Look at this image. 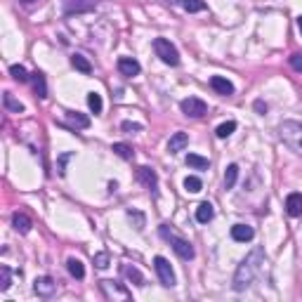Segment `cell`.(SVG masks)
<instances>
[{
	"instance_id": "obj_1",
	"label": "cell",
	"mask_w": 302,
	"mask_h": 302,
	"mask_svg": "<svg viewBox=\"0 0 302 302\" xmlns=\"http://www.w3.org/2000/svg\"><path fill=\"white\" fill-rule=\"evenodd\" d=\"M262 265H265V250H262V248H255L250 255H246V260H243L239 265V269H236L234 290H246L248 286L255 281V276L260 274Z\"/></svg>"
},
{
	"instance_id": "obj_2",
	"label": "cell",
	"mask_w": 302,
	"mask_h": 302,
	"mask_svg": "<svg viewBox=\"0 0 302 302\" xmlns=\"http://www.w3.org/2000/svg\"><path fill=\"white\" fill-rule=\"evenodd\" d=\"M278 137L284 140V144L295 151V154H302V123L297 121H284L278 125Z\"/></svg>"
},
{
	"instance_id": "obj_3",
	"label": "cell",
	"mask_w": 302,
	"mask_h": 302,
	"mask_svg": "<svg viewBox=\"0 0 302 302\" xmlns=\"http://www.w3.org/2000/svg\"><path fill=\"white\" fill-rule=\"evenodd\" d=\"M158 231H160V236H163V239H166L168 243L173 246V250H175V253H177L182 260H194V255H196V253H194V246H191L187 239H182L179 234H175V231L168 227V224H160Z\"/></svg>"
},
{
	"instance_id": "obj_4",
	"label": "cell",
	"mask_w": 302,
	"mask_h": 302,
	"mask_svg": "<svg viewBox=\"0 0 302 302\" xmlns=\"http://www.w3.org/2000/svg\"><path fill=\"white\" fill-rule=\"evenodd\" d=\"M154 50H156V55H158V59L163 64H168V66H177L179 64V52L170 40H166V38H156Z\"/></svg>"
},
{
	"instance_id": "obj_5",
	"label": "cell",
	"mask_w": 302,
	"mask_h": 302,
	"mask_svg": "<svg viewBox=\"0 0 302 302\" xmlns=\"http://www.w3.org/2000/svg\"><path fill=\"white\" fill-rule=\"evenodd\" d=\"M182 113L189 118H203L208 113V106H205L203 99H196V97H187L182 99V104H179Z\"/></svg>"
},
{
	"instance_id": "obj_6",
	"label": "cell",
	"mask_w": 302,
	"mask_h": 302,
	"mask_svg": "<svg viewBox=\"0 0 302 302\" xmlns=\"http://www.w3.org/2000/svg\"><path fill=\"white\" fill-rule=\"evenodd\" d=\"M154 269H156V274H158L160 284L166 286V288H173L175 286V271H173V267H170V262L158 255V258L154 260Z\"/></svg>"
},
{
	"instance_id": "obj_7",
	"label": "cell",
	"mask_w": 302,
	"mask_h": 302,
	"mask_svg": "<svg viewBox=\"0 0 302 302\" xmlns=\"http://www.w3.org/2000/svg\"><path fill=\"white\" fill-rule=\"evenodd\" d=\"M33 290H36V295H40V297L55 295V290H57L55 278L52 276H38L36 281H33Z\"/></svg>"
},
{
	"instance_id": "obj_8",
	"label": "cell",
	"mask_w": 302,
	"mask_h": 302,
	"mask_svg": "<svg viewBox=\"0 0 302 302\" xmlns=\"http://www.w3.org/2000/svg\"><path fill=\"white\" fill-rule=\"evenodd\" d=\"M137 179H140V182H142V184L147 187L151 194H156V187H158V177H156V170H154V168H147V166L137 168Z\"/></svg>"
},
{
	"instance_id": "obj_9",
	"label": "cell",
	"mask_w": 302,
	"mask_h": 302,
	"mask_svg": "<svg viewBox=\"0 0 302 302\" xmlns=\"http://www.w3.org/2000/svg\"><path fill=\"white\" fill-rule=\"evenodd\" d=\"M118 71L123 76H128V78H132V76H137L142 71V66H140V62L132 59V57H121V59H118Z\"/></svg>"
},
{
	"instance_id": "obj_10",
	"label": "cell",
	"mask_w": 302,
	"mask_h": 302,
	"mask_svg": "<svg viewBox=\"0 0 302 302\" xmlns=\"http://www.w3.org/2000/svg\"><path fill=\"white\" fill-rule=\"evenodd\" d=\"M210 87H213L217 95H227V97L234 95V85H231L224 76H213V78H210Z\"/></svg>"
},
{
	"instance_id": "obj_11",
	"label": "cell",
	"mask_w": 302,
	"mask_h": 302,
	"mask_svg": "<svg viewBox=\"0 0 302 302\" xmlns=\"http://www.w3.org/2000/svg\"><path fill=\"white\" fill-rule=\"evenodd\" d=\"M102 290H104L106 297H121V300H130V293L125 288H121V286H116L113 281H102Z\"/></svg>"
},
{
	"instance_id": "obj_12",
	"label": "cell",
	"mask_w": 302,
	"mask_h": 302,
	"mask_svg": "<svg viewBox=\"0 0 302 302\" xmlns=\"http://www.w3.org/2000/svg\"><path fill=\"white\" fill-rule=\"evenodd\" d=\"M255 231L253 227H248V224H234L231 227V239L239 241V243H246V241H253Z\"/></svg>"
},
{
	"instance_id": "obj_13",
	"label": "cell",
	"mask_w": 302,
	"mask_h": 302,
	"mask_svg": "<svg viewBox=\"0 0 302 302\" xmlns=\"http://www.w3.org/2000/svg\"><path fill=\"white\" fill-rule=\"evenodd\" d=\"M97 5V0H64L66 12H87Z\"/></svg>"
},
{
	"instance_id": "obj_14",
	"label": "cell",
	"mask_w": 302,
	"mask_h": 302,
	"mask_svg": "<svg viewBox=\"0 0 302 302\" xmlns=\"http://www.w3.org/2000/svg\"><path fill=\"white\" fill-rule=\"evenodd\" d=\"M286 210H288L290 217H300L302 215V194H288L286 198Z\"/></svg>"
},
{
	"instance_id": "obj_15",
	"label": "cell",
	"mask_w": 302,
	"mask_h": 302,
	"mask_svg": "<svg viewBox=\"0 0 302 302\" xmlns=\"http://www.w3.org/2000/svg\"><path fill=\"white\" fill-rule=\"evenodd\" d=\"M187 144H189V135H187V132H175V135L170 137V142H168V151H170V154H177Z\"/></svg>"
},
{
	"instance_id": "obj_16",
	"label": "cell",
	"mask_w": 302,
	"mask_h": 302,
	"mask_svg": "<svg viewBox=\"0 0 302 302\" xmlns=\"http://www.w3.org/2000/svg\"><path fill=\"white\" fill-rule=\"evenodd\" d=\"M213 217H215V208H213V203H208V201L198 203V208H196V220H198V222L208 224Z\"/></svg>"
},
{
	"instance_id": "obj_17",
	"label": "cell",
	"mask_w": 302,
	"mask_h": 302,
	"mask_svg": "<svg viewBox=\"0 0 302 302\" xmlns=\"http://www.w3.org/2000/svg\"><path fill=\"white\" fill-rule=\"evenodd\" d=\"M31 83H33V92H36L38 99H45L48 97V85H45V76L40 71L31 74Z\"/></svg>"
},
{
	"instance_id": "obj_18",
	"label": "cell",
	"mask_w": 302,
	"mask_h": 302,
	"mask_svg": "<svg viewBox=\"0 0 302 302\" xmlns=\"http://www.w3.org/2000/svg\"><path fill=\"white\" fill-rule=\"evenodd\" d=\"M12 227H14V231H19V234H29V229H31V220H29L24 213H14V215H12Z\"/></svg>"
},
{
	"instance_id": "obj_19",
	"label": "cell",
	"mask_w": 302,
	"mask_h": 302,
	"mask_svg": "<svg viewBox=\"0 0 302 302\" xmlns=\"http://www.w3.org/2000/svg\"><path fill=\"white\" fill-rule=\"evenodd\" d=\"M66 123L71 125V128H80V130H85L87 125H90V118L83 116V113L78 111H68L66 113Z\"/></svg>"
},
{
	"instance_id": "obj_20",
	"label": "cell",
	"mask_w": 302,
	"mask_h": 302,
	"mask_svg": "<svg viewBox=\"0 0 302 302\" xmlns=\"http://www.w3.org/2000/svg\"><path fill=\"white\" fill-rule=\"evenodd\" d=\"M121 271H123V276H125V278H130V281H132L135 286H144V276L140 274V269H137V267H132V265H123V267H121Z\"/></svg>"
},
{
	"instance_id": "obj_21",
	"label": "cell",
	"mask_w": 302,
	"mask_h": 302,
	"mask_svg": "<svg viewBox=\"0 0 302 302\" xmlns=\"http://www.w3.org/2000/svg\"><path fill=\"white\" fill-rule=\"evenodd\" d=\"M66 269H68V274H71L74 278H83V276H85V267H83V262L76 260V258H68Z\"/></svg>"
},
{
	"instance_id": "obj_22",
	"label": "cell",
	"mask_w": 302,
	"mask_h": 302,
	"mask_svg": "<svg viewBox=\"0 0 302 302\" xmlns=\"http://www.w3.org/2000/svg\"><path fill=\"white\" fill-rule=\"evenodd\" d=\"M111 151H113L116 156H121L123 160H132V158H135V151H132V147H128V144H123V142L113 144Z\"/></svg>"
},
{
	"instance_id": "obj_23",
	"label": "cell",
	"mask_w": 302,
	"mask_h": 302,
	"mask_svg": "<svg viewBox=\"0 0 302 302\" xmlns=\"http://www.w3.org/2000/svg\"><path fill=\"white\" fill-rule=\"evenodd\" d=\"M71 64H74V66L78 68L80 74H85V76H87V74H92V66H90V62H87L85 57L74 55V57H71Z\"/></svg>"
},
{
	"instance_id": "obj_24",
	"label": "cell",
	"mask_w": 302,
	"mask_h": 302,
	"mask_svg": "<svg viewBox=\"0 0 302 302\" xmlns=\"http://www.w3.org/2000/svg\"><path fill=\"white\" fill-rule=\"evenodd\" d=\"M236 177H239V166H231L227 168V173H224V189H231L236 184Z\"/></svg>"
},
{
	"instance_id": "obj_25",
	"label": "cell",
	"mask_w": 302,
	"mask_h": 302,
	"mask_svg": "<svg viewBox=\"0 0 302 302\" xmlns=\"http://www.w3.org/2000/svg\"><path fill=\"white\" fill-rule=\"evenodd\" d=\"M10 76H12L14 80H19V83H26V80L31 78V76L26 74V68L21 66V64H12V66H10Z\"/></svg>"
},
{
	"instance_id": "obj_26",
	"label": "cell",
	"mask_w": 302,
	"mask_h": 302,
	"mask_svg": "<svg viewBox=\"0 0 302 302\" xmlns=\"http://www.w3.org/2000/svg\"><path fill=\"white\" fill-rule=\"evenodd\" d=\"M184 189L189 191V194H198V191L203 189V182L198 177H194V175H189V177L184 179Z\"/></svg>"
},
{
	"instance_id": "obj_27",
	"label": "cell",
	"mask_w": 302,
	"mask_h": 302,
	"mask_svg": "<svg viewBox=\"0 0 302 302\" xmlns=\"http://www.w3.org/2000/svg\"><path fill=\"white\" fill-rule=\"evenodd\" d=\"M3 102H5V106L10 109V111H14V113H21V111H24V104H21V102H17V99H14L10 92H5Z\"/></svg>"
},
{
	"instance_id": "obj_28",
	"label": "cell",
	"mask_w": 302,
	"mask_h": 302,
	"mask_svg": "<svg viewBox=\"0 0 302 302\" xmlns=\"http://www.w3.org/2000/svg\"><path fill=\"white\" fill-rule=\"evenodd\" d=\"M187 166L196 168V170H205V168H208V158H201V156H196V154H189L187 156Z\"/></svg>"
},
{
	"instance_id": "obj_29",
	"label": "cell",
	"mask_w": 302,
	"mask_h": 302,
	"mask_svg": "<svg viewBox=\"0 0 302 302\" xmlns=\"http://www.w3.org/2000/svg\"><path fill=\"white\" fill-rule=\"evenodd\" d=\"M182 7H184L187 12H203L205 3L203 0H182Z\"/></svg>"
},
{
	"instance_id": "obj_30",
	"label": "cell",
	"mask_w": 302,
	"mask_h": 302,
	"mask_svg": "<svg viewBox=\"0 0 302 302\" xmlns=\"http://www.w3.org/2000/svg\"><path fill=\"white\" fill-rule=\"evenodd\" d=\"M234 130H236V123H234V121H227V123H222V125H220V128L215 130V135L220 137V140H227V137L231 135Z\"/></svg>"
},
{
	"instance_id": "obj_31",
	"label": "cell",
	"mask_w": 302,
	"mask_h": 302,
	"mask_svg": "<svg viewBox=\"0 0 302 302\" xmlns=\"http://www.w3.org/2000/svg\"><path fill=\"white\" fill-rule=\"evenodd\" d=\"M87 106H90V109H92V113H102V97H99L97 92H90L87 95Z\"/></svg>"
},
{
	"instance_id": "obj_32",
	"label": "cell",
	"mask_w": 302,
	"mask_h": 302,
	"mask_svg": "<svg viewBox=\"0 0 302 302\" xmlns=\"http://www.w3.org/2000/svg\"><path fill=\"white\" fill-rule=\"evenodd\" d=\"M10 276H12L10 267H0V290H7V288H10Z\"/></svg>"
},
{
	"instance_id": "obj_33",
	"label": "cell",
	"mask_w": 302,
	"mask_h": 302,
	"mask_svg": "<svg viewBox=\"0 0 302 302\" xmlns=\"http://www.w3.org/2000/svg\"><path fill=\"white\" fill-rule=\"evenodd\" d=\"M109 262H111V260H109V255H106V253H97V255H95V267H99V269H106Z\"/></svg>"
},
{
	"instance_id": "obj_34",
	"label": "cell",
	"mask_w": 302,
	"mask_h": 302,
	"mask_svg": "<svg viewBox=\"0 0 302 302\" xmlns=\"http://www.w3.org/2000/svg\"><path fill=\"white\" fill-rule=\"evenodd\" d=\"M128 217H130V220H135V229H137V231H140V229H144V217L140 215V213H135V210H130V213H128Z\"/></svg>"
},
{
	"instance_id": "obj_35",
	"label": "cell",
	"mask_w": 302,
	"mask_h": 302,
	"mask_svg": "<svg viewBox=\"0 0 302 302\" xmlns=\"http://www.w3.org/2000/svg\"><path fill=\"white\" fill-rule=\"evenodd\" d=\"M288 62H290V66L295 68V71H300V74H302V55H290Z\"/></svg>"
},
{
	"instance_id": "obj_36",
	"label": "cell",
	"mask_w": 302,
	"mask_h": 302,
	"mask_svg": "<svg viewBox=\"0 0 302 302\" xmlns=\"http://www.w3.org/2000/svg\"><path fill=\"white\" fill-rule=\"evenodd\" d=\"M121 128H123L125 132H140V130H142V125H140V123H130V121H125V123L121 125Z\"/></svg>"
},
{
	"instance_id": "obj_37",
	"label": "cell",
	"mask_w": 302,
	"mask_h": 302,
	"mask_svg": "<svg viewBox=\"0 0 302 302\" xmlns=\"http://www.w3.org/2000/svg\"><path fill=\"white\" fill-rule=\"evenodd\" d=\"M255 111H258V113H262V116L267 113V104L262 102V99H258V102H255Z\"/></svg>"
},
{
	"instance_id": "obj_38",
	"label": "cell",
	"mask_w": 302,
	"mask_h": 302,
	"mask_svg": "<svg viewBox=\"0 0 302 302\" xmlns=\"http://www.w3.org/2000/svg\"><path fill=\"white\" fill-rule=\"evenodd\" d=\"M24 5H33V3H38V0H21Z\"/></svg>"
},
{
	"instance_id": "obj_39",
	"label": "cell",
	"mask_w": 302,
	"mask_h": 302,
	"mask_svg": "<svg viewBox=\"0 0 302 302\" xmlns=\"http://www.w3.org/2000/svg\"><path fill=\"white\" fill-rule=\"evenodd\" d=\"M297 29H300V33H302V17H297Z\"/></svg>"
}]
</instances>
